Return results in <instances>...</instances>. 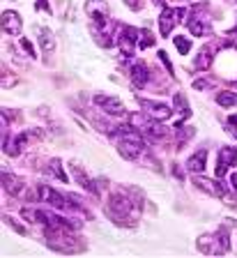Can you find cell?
I'll return each mask as SVG.
<instances>
[{
  "instance_id": "cell-1",
  "label": "cell",
  "mask_w": 237,
  "mask_h": 258,
  "mask_svg": "<svg viewBox=\"0 0 237 258\" xmlns=\"http://www.w3.org/2000/svg\"><path fill=\"white\" fill-rule=\"evenodd\" d=\"M115 132L120 136V143H118L120 155L127 157V159H138L143 155V150H145V143H143L138 132H134L131 127H118Z\"/></svg>"
},
{
  "instance_id": "cell-2",
  "label": "cell",
  "mask_w": 237,
  "mask_h": 258,
  "mask_svg": "<svg viewBox=\"0 0 237 258\" xmlns=\"http://www.w3.org/2000/svg\"><path fill=\"white\" fill-rule=\"evenodd\" d=\"M184 16H187V10H184V7H173V10H164L162 19H159V28H162V35H164V37H168L173 28L178 26V23H182Z\"/></svg>"
},
{
  "instance_id": "cell-3",
  "label": "cell",
  "mask_w": 237,
  "mask_h": 258,
  "mask_svg": "<svg viewBox=\"0 0 237 258\" xmlns=\"http://www.w3.org/2000/svg\"><path fill=\"white\" fill-rule=\"evenodd\" d=\"M138 35H140V30H136V28H131V26H124L122 30H120L118 46H120L124 58H129V55L134 53V46L138 44Z\"/></svg>"
},
{
  "instance_id": "cell-4",
  "label": "cell",
  "mask_w": 237,
  "mask_h": 258,
  "mask_svg": "<svg viewBox=\"0 0 237 258\" xmlns=\"http://www.w3.org/2000/svg\"><path fill=\"white\" fill-rule=\"evenodd\" d=\"M95 104H97L102 111H106L108 115H118V118H122V115H127V108L122 106V102L120 99H115V97H108V95H95Z\"/></svg>"
},
{
  "instance_id": "cell-5",
  "label": "cell",
  "mask_w": 237,
  "mask_h": 258,
  "mask_svg": "<svg viewBox=\"0 0 237 258\" xmlns=\"http://www.w3.org/2000/svg\"><path fill=\"white\" fill-rule=\"evenodd\" d=\"M39 199H42V203H49V205H53V208L69 210V199H67V196H62V194H58L55 189L46 187V184H42V187H39Z\"/></svg>"
},
{
  "instance_id": "cell-6",
  "label": "cell",
  "mask_w": 237,
  "mask_h": 258,
  "mask_svg": "<svg viewBox=\"0 0 237 258\" xmlns=\"http://www.w3.org/2000/svg\"><path fill=\"white\" fill-rule=\"evenodd\" d=\"M86 12L90 14V19L97 23L99 28L106 26V21H108V5L104 3V0H88Z\"/></svg>"
},
{
  "instance_id": "cell-7",
  "label": "cell",
  "mask_w": 237,
  "mask_h": 258,
  "mask_svg": "<svg viewBox=\"0 0 237 258\" xmlns=\"http://www.w3.org/2000/svg\"><path fill=\"white\" fill-rule=\"evenodd\" d=\"M140 106L145 108V113L150 115L152 120H168L171 118V113H173L171 106L159 104V102H150V99H140Z\"/></svg>"
},
{
  "instance_id": "cell-8",
  "label": "cell",
  "mask_w": 237,
  "mask_h": 258,
  "mask_svg": "<svg viewBox=\"0 0 237 258\" xmlns=\"http://www.w3.org/2000/svg\"><path fill=\"white\" fill-rule=\"evenodd\" d=\"M3 30L7 32V35H12V37H17L19 32H21V19H19L17 12H3Z\"/></svg>"
},
{
  "instance_id": "cell-9",
  "label": "cell",
  "mask_w": 237,
  "mask_h": 258,
  "mask_svg": "<svg viewBox=\"0 0 237 258\" xmlns=\"http://www.w3.org/2000/svg\"><path fill=\"white\" fill-rule=\"evenodd\" d=\"M131 81H134L136 88H143L150 81V72H147V67L143 62H134L131 64Z\"/></svg>"
},
{
  "instance_id": "cell-10",
  "label": "cell",
  "mask_w": 237,
  "mask_h": 258,
  "mask_svg": "<svg viewBox=\"0 0 237 258\" xmlns=\"http://www.w3.org/2000/svg\"><path fill=\"white\" fill-rule=\"evenodd\" d=\"M3 189H5V191H10L12 196H19V194H21V189H23V180H21V177H17V175H12V173L3 171Z\"/></svg>"
},
{
  "instance_id": "cell-11",
  "label": "cell",
  "mask_w": 237,
  "mask_h": 258,
  "mask_svg": "<svg viewBox=\"0 0 237 258\" xmlns=\"http://www.w3.org/2000/svg\"><path fill=\"white\" fill-rule=\"evenodd\" d=\"M205 166H207V150H198L194 157H189V161H187V168L191 173H200Z\"/></svg>"
},
{
  "instance_id": "cell-12",
  "label": "cell",
  "mask_w": 237,
  "mask_h": 258,
  "mask_svg": "<svg viewBox=\"0 0 237 258\" xmlns=\"http://www.w3.org/2000/svg\"><path fill=\"white\" fill-rule=\"evenodd\" d=\"M187 26L194 37H203L205 32H207V19H203V16H191L187 21Z\"/></svg>"
},
{
  "instance_id": "cell-13",
  "label": "cell",
  "mask_w": 237,
  "mask_h": 258,
  "mask_svg": "<svg viewBox=\"0 0 237 258\" xmlns=\"http://www.w3.org/2000/svg\"><path fill=\"white\" fill-rule=\"evenodd\" d=\"M143 132H145L152 141H164L168 136V129L162 127V124H154V122H145L143 124Z\"/></svg>"
},
{
  "instance_id": "cell-14",
  "label": "cell",
  "mask_w": 237,
  "mask_h": 258,
  "mask_svg": "<svg viewBox=\"0 0 237 258\" xmlns=\"http://www.w3.org/2000/svg\"><path fill=\"white\" fill-rule=\"evenodd\" d=\"M196 184H198L200 189H205L207 194H212V196H226V191H223V187L216 182H212V180H205V177H196Z\"/></svg>"
},
{
  "instance_id": "cell-15",
  "label": "cell",
  "mask_w": 237,
  "mask_h": 258,
  "mask_svg": "<svg viewBox=\"0 0 237 258\" xmlns=\"http://www.w3.org/2000/svg\"><path fill=\"white\" fill-rule=\"evenodd\" d=\"M39 44H42V48L46 51V53L55 48V39H53V35H51L49 28H42V30H39Z\"/></svg>"
},
{
  "instance_id": "cell-16",
  "label": "cell",
  "mask_w": 237,
  "mask_h": 258,
  "mask_svg": "<svg viewBox=\"0 0 237 258\" xmlns=\"http://www.w3.org/2000/svg\"><path fill=\"white\" fill-rule=\"evenodd\" d=\"M219 164H223V166H235L237 164V148H223V150H221Z\"/></svg>"
},
{
  "instance_id": "cell-17",
  "label": "cell",
  "mask_w": 237,
  "mask_h": 258,
  "mask_svg": "<svg viewBox=\"0 0 237 258\" xmlns=\"http://www.w3.org/2000/svg\"><path fill=\"white\" fill-rule=\"evenodd\" d=\"M216 104H219V106H235L237 104V95H232V92H219V95H216Z\"/></svg>"
},
{
  "instance_id": "cell-18",
  "label": "cell",
  "mask_w": 237,
  "mask_h": 258,
  "mask_svg": "<svg viewBox=\"0 0 237 258\" xmlns=\"http://www.w3.org/2000/svg\"><path fill=\"white\" fill-rule=\"evenodd\" d=\"M210 62H212V51L210 48H203V51H200V58L196 60V67L205 70V67H210Z\"/></svg>"
},
{
  "instance_id": "cell-19",
  "label": "cell",
  "mask_w": 237,
  "mask_h": 258,
  "mask_svg": "<svg viewBox=\"0 0 237 258\" xmlns=\"http://www.w3.org/2000/svg\"><path fill=\"white\" fill-rule=\"evenodd\" d=\"M51 173H53L55 177H60L62 182H67V175H65V171H62V164H60L58 159H53V161H51Z\"/></svg>"
},
{
  "instance_id": "cell-20",
  "label": "cell",
  "mask_w": 237,
  "mask_h": 258,
  "mask_svg": "<svg viewBox=\"0 0 237 258\" xmlns=\"http://www.w3.org/2000/svg\"><path fill=\"white\" fill-rule=\"evenodd\" d=\"M173 39H175V46H178L180 53L187 55V53H189V48H191V42H189L187 37H173Z\"/></svg>"
},
{
  "instance_id": "cell-21",
  "label": "cell",
  "mask_w": 237,
  "mask_h": 258,
  "mask_svg": "<svg viewBox=\"0 0 237 258\" xmlns=\"http://www.w3.org/2000/svg\"><path fill=\"white\" fill-rule=\"evenodd\" d=\"M140 37H143V39H138V46L140 48H147V46H152V44H154V37H150V32H147V30H140Z\"/></svg>"
},
{
  "instance_id": "cell-22",
  "label": "cell",
  "mask_w": 237,
  "mask_h": 258,
  "mask_svg": "<svg viewBox=\"0 0 237 258\" xmlns=\"http://www.w3.org/2000/svg\"><path fill=\"white\" fill-rule=\"evenodd\" d=\"M23 145H26V136H17V141H14V145H12L10 148V155H19V152H21V148Z\"/></svg>"
},
{
  "instance_id": "cell-23",
  "label": "cell",
  "mask_w": 237,
  "mask_h": 258,
  "mask_svg": "<svg viewBox=\"0 0 237 258\" xmlns=\"http://www.w3.org/2000/svg\"><path fill=\"white\" fill-rule=\"evenodd\" d=\"M3 221H7V224H10L12 228H17V233H21V235H23V233H26V228H23V226H19L17 221L12 219V217H3Z\"/></svg>"
},
{
  "instance_id": "cell-24",
  "label": "cell",
  "mask_w": 237,
  "mask_h": 258,
  "mask_svg": "<svg viewBox=\"0 0 237 258\" xmlns=\"http://www.w3.org/2000/svg\"><path fill=\"white\" fill-rule=\"evenodd\" d=\"M124 3H127L131 10H140V7H143V3H140V0H124Z\"/></svg>"
},
{
  "instance_id": "cell-25",
  "label": "cell",
  "mask_w": 237,
  "mask_h": 258,
  "mask_svg": "<svg viewBox=\"0 0 237 258\" xmlns=\"http://www.w3.org/2000/svg\"><path fill=\"white\" fill-rule=\"evenodd\" d=\"M21 46L26 48V51H28L30 55H35V51H33V46H30V42H28V39H21Z\"/></svg>"
},
{
  "instance_id": "cell-26",
  "label": "cell",
  "mask_w": 237,
  "mask_h": 258,
  "mask_svg": "<svg viewBox=\"0 0 237 258\" xmlns=\"http://www.w3.org/2000/svg\"><path fill=\"white\" fill-rule=\"evenodd\" d=\"M37 7H39V10H44V12H51V7H49V3H46V0H37Z\"/></svg>"
},
{
  "instance_id": "cell-27",
  "label": "cell",
  "mask_w": 237,
  "mask_h": 258,
  "mask_svg": "<svg viewBox=\"0 0 237 258\" xmlns=\"http://www.w3.org/2000/svg\"><path fill=\"white\" fill-rule=\"evenodd\" d=\"M230 182H232V187H235V191H237V171L230 175Z\"/></svg>"
},
{
  "instance_id": "cell-28",
  "label": "cell",
  "mask_w": 237,
  "mask_h": 258,
  "mask_svg": "<svg viewBox=\"0 0 237 258\" xmlns=\"http://www.w3.org/2000/svg\"><path fill=\"white\" fill-rule=\"evenodd\" d=\"M230 134H232V136H235V139H237V124L232 122V120H230Z\"/></svg>"
},
{
  "instance_id": "cell-29",
  "label": "cell",
  "mask_w": 237,
  "mask_h": 258,
  "mask_svg": "<svg viewBox=\"0 0 237 258\" xmlns=\"http://www.w3.org/2000/svg\"><path fill=\"white\" fill-rule=\"evenodd\" d=\"M235 32H237V28H235Z\"/></svg>"
}]
</instances>
